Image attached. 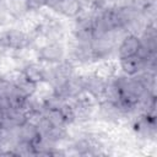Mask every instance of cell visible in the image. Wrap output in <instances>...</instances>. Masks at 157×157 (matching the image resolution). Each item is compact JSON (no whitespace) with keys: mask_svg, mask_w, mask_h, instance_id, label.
<instances>
[{"mask_svg":"<svg viewBox=\"0 0 157 157\" xmlns=\"http://www.w3.org/2000/svg\"><path fill=\"white\" fill-rule=\"evenodd\" d=\"M0 66H1V56H0Z\"/></svg>","mask_w":157,"mask_h":157,"instance_id":"obj_19","label":"cell"},{"mask_svg":"<svg viewBox=\"0 0 157 157\" xmlns=\"http://www.w3.org/2000/svg\"><path fill=\"white\" fill-rule=\"evenodd\" d=\"M118 67L120 69L121 74L126 76H135L142 70H145V61L137 55H134L118 60Z\"/></svg>","mask_w":157,"mask_h":157,"instance_id":"obj_5","label":"cell"},{"mask_svg":"<svg viewBox=\"0 0 157 157\" xmlns=\"http://www.w3.org/2000/svg\"><path fill=\"white\" fill-rule=\"evenodd\" d=\"M39 139H40V135L37 130V126L29 123H26V121L18 126V140L20 141L34 145Z\"/></svg>","mask_w":157,"mask_h":157,"instance_id":"obj_8","label":"cell"},{"mask_svg":"<svg viewBox=\"0 0 157 157\" xmlns=\"http://www.w3.org/2000/svg\"><path fill=\"white\" fill-rule=\"evenodd\" d=\"M22 71H23L25 76L34 83H38L44 80V66L40 60L26 64L22 67Z\"/></svg>","mask_w":157,"mask_h":157,"instance_id":"obj_6","label":"cell"},{"mask_svg":"<svg viewBox=\"0 0 157 157\" xmlns=\"http://www.w3.org/2000/svg\"><path fill=\"white\" fill-rule=\"evenodd\" d=\"M44 117L53 126H66V120L60 109L55 108H47L44 112Z\"/></svg>","mask_w":157,"mask_h":157,"instance_id":"obj_12","label":"cell"},{"mask_svg":"<svg viewBox=\"0 0 157 157\" xmlns=\"http://www.w3.org/2000/svg\"><path fill=\"white\" fill-rule=\"evenodd\" d=\"M16 22V18L7 11L5 4L0 6V28H9L12 27Z\"/></svg>","mask_w":157,"mask_h":157,"instance_id":"obj_14","label":"cell"},{"mask_svg":"<svg viewBox=\"0 0 157 157\" xmlns=\"http://www.w3.org/2000/svg\"><path fill=\"white\" fill-rule=\"evenodd\" d=\"M60 2H61V0H47V5L45 6L58 13V9H59Z\"/></svg>","mask_w":157,"mask_h":157,"instance_id":"obj_17","label":"cell"},{"mask_svg":"<svg viewBox=\"0 0 157 157\" xmlns=\"http://www.w3.org/2000/svg\"><path fill=\"white\" fill-rule=\"evenodd\" d=\"M67 52L64 43H49L39 50V60L52 64L61 63L66 59Z\"/></svg>","mask_w":157,"mask_h":157,"instance_id":"obj_2","label":"cell"},{"mask_svg":"<svg viewBox=\"0 0 157 157\" xmlns=\"http://www.w3.org/2000/svg\"><path fill=\"white\" fill-rule=\"evenodd\" d=\"M43 118H44V114L40 112H33V110L26 112V123H29L34 126H37Z\"/></svg>","mask_w":157,"mask_h":157,"instance_id":"obj_15","label":"cell"},{"mask_svg":"<svg viewBox=\"0 0 157 157\" xmlns=\"http://www.w3.org/2000/svg\"><path fill=\"white\" fill-rule=\"evenodd\" d=\"M2 120H4V112L2 109H0V125L2 124Z\"/></svg>","mask_w":157,"mask_h":157,"instance_id":"obj_18","label":"cell"},{"mask_svg":"<svg viewBox=\"0 0 157 157\" xmlns=\"http://www.w3.org/2000/svg\"><path fill=\"white\" fill-rule=\"evenodd\" d=\"M26 1H27L28 11H39L47 5V0H26Z\"/></svg>","mask_w":157,"mask_h":157,"instance_id":"obj_16","label":"cell"},{"mask_svg":"<svg viewBox=\"0 0 157 157\" xmlns=\"http://www.w3.org/2000/svg\"><path fill=\"white\" fill-rule=\"evenodd\" d=\"M4 4H5V7L7 9V11L16 20L21 18L22 16H25L28 12L26 0H4Z\"/></svg>","mask_w":157,"mask_h":157,"instance_id":"obj_10","label":"cell"},{"mask_svg":"<svg viewBox=\"0 0 157 157\" xmlns=\"http://www.w3.org/2000/svg\"><path fill=\"white\" fill-rule=\"evenodd\" d=\"M140 45H141V40L139 36L126 34L115 48V59L120 60L124 58L136 55L140 49Z\"/></svg>","mask_w":157,"mask_h":157,"instance_id":"obj_1","label":"cell"},{"mask_svg":"<svg viewBox=\"0 0 157 157\" xmlns=\"http://www.w3.org/2000/svg\"><path fill=\"white\" fill-rule=\"evenodd\" d=\"M107 101L114 104H118L121 101V91L118 86V83L115 82L114 77L105 81L104 83V88H103V94H102V101Z\"/></svg>","mask_w":157,"mask_h":157,"instance_id":"obj_7","label":"cell"},{"mask_svg":"<svg viewBox=\"0 0 157 157\" xmlns=\"http://www.w3.org/2000/svg\"><path fill=\"white\" fill-rule=\"evenodd\" d=\"M6 33H7L9 45L13 50H18V49H22L29 45V34L25 32L23 29L12 26V27L6 28Z\"/></svg>","mask_w":157,"mask_h":157,"instance_id":"obj_4","label":"cell"},{"mask_svg":"<svg viewBox=\"0 0 157 157\" xmlns=\"http://www.w3.org/2000/svg\"><path fill=\"white\" fill-rule=\"evenodd\" d=\"M25 105H26V112H27V110H33V112H40V113L44 114V112H45V109H47L45 99L42 98V97H40L38 93H36V92L26 97Z\"/></svg>","mask_w":157,"mask_h":157,"instance_id":"obj_11","label":"cell"},{"mask_svg":"<svg viewBox=\"0 0 157 157\" xmlns=\"http://www.w3.org/2000/svg\"><path fill=\"white\" fill-rule=\"evenodd\" d=\"M81 11V4L78 0H61L58 13L65 18L74 20Z\"/></svg>","mask_w":157,"mask_h":157,"instance_id":"obj_9","label":"cell"},{"mask_svg":"<svg viewBox=\"0 0 157 157\" xmlns=\"http://www.w3.org/2000/svg\"><path fill=\"white\" fill-rule=\"evenodd\" d=\"M49 44V40L47 38V36L44 34L43 31H37L32 34H29V45L34 49H37L38 52L40 49H43L44 47H47Z\"/></svg>","mask_w":157,"mask_h":157,"instance_id":"obj_13","label":"cell"},{"mask_svg":"<svg viewBox=\"0 0 157 157\" xmlns=\"http://www.w3.org/2000/svg\"><path fill=\"white\" fill-rule=\"evenodd\" d=\"M91 74L102 81H108L113 78L118 74V60L113 59H103L98 60L93 64V69Z\"/></svg>","mask_w":157,"mask_h":157,"instance_id":"obj_3","label":"cell"}]
</instances>
